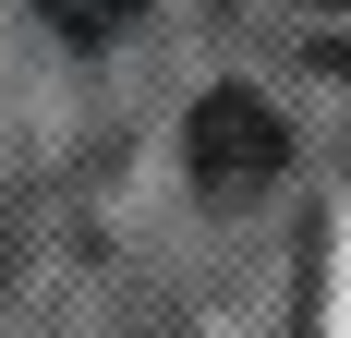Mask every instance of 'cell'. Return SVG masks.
Listing matches in <instances>:
<instances>
[{"instance_id": "6da1fadb", "label": "cell", "mask_w": 351, "mask_h": 338, "mask_svg": "<svg viewBox=\"0 0 351 338\" xmlns=\"http://www.w3.org/2000/svg\"><path fill=\"white\" fill-rule=\"evenodd\" d=\"M194 181L206 194H254V181H279V109L267 97H243V85H218L206 109H194Z\"/></svg>"}, {"instance_id": "7a4b0ae2", "label": "cell", "mask_w": 351, "mask_h": 338, "mask_svg": "<svg viewBox=\"0 0 351 338\" xmlns=\"http://www.w3.org/2000/svg\"><path fill=\"white\" fill-rule=\"evenodd\" d=\"M36 12H49L61 36H121V25L145 12V0H36Z\"/></svg>"}]
</instances>
